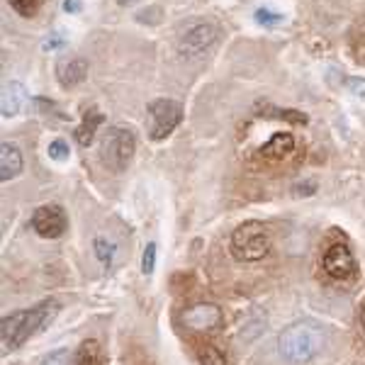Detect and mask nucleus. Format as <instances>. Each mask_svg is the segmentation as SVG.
<instances>
[{
    "label": "nucleus",
    "mask_w": 365,
    "mask_h": 365,
    "mask_svg": "<svg viewBox=\"0 0 365 365\" xmlns=\"http://www.w3.org/2000/svg\"><path fill=\"white\" fill-rule=\"evenodd\" d=\"M56 71H58V83L63 88H73L88 76V63L83 58H71V61L61 63Z\"/></svg>",
    "instance_id": "nucleus-12"
},
{
    "label": "nucleus",
    "mask_w": 365,
    "mask_h": 365,
    "mask_svg": "<svg viewBox=\"0 0 365 365\" xmlns=\"http://www.w3.org/2000/svg\"><path fill=\"white\" fill-rule=\"evenodd\" d=\"M68 227L66 212L61 205H42L32 215V229L42 239H58Z\"/></svg>",
    "instance_id": "nucleus-6"
},
{
    "label": "nucleus",
    "mask_w": 365,
    "mask_h": 365,
    "mask_svg": "<svg viewBox=\"0 0 365 365\" xmlns=\"http://www.w3.org/2000/svg\"><path fill=\"white\" fill-rule=\"evenodd\" d=\"M8 3H10V8H13L17 15L29 17V15H34L39 8H42L44 0H8Z\"/></svg>",
    "instance_id": "nucleus-18"
},
{
    "label": "nucleus",
    "mask_w": 365,
    "mask_h": 365,
    "mask_svg": "<svg viewBox=\"0 0 365 365\" xmlns=\"http://www.w3.org/2000/svg\"><path fill=\"white\" fill-rule=\"evenodd\" d=\"M182 120V108L180 103L168 98L154 100L149 105V134L151 139H166L175 127L180 125Z\"/></svg>",
    "instance_id": "nucleus-5"
},
{
    "label": "nucleus",
    "mask_w": 365,
    "mask_h": 365,
    "mask_svg": "<svg viewBox=\"0 0 365 365\" xmlns=\"http://www.w3.org/2000/svg\"><path fill=\"white\" fill-rule=\"evenodd\" d=\"M282 20H285V15L273 13V10H268V8L256 10V22H258V25H263V27H275V25H280Z\"/></svg>",
    "instance_id": "nucleus-19"
},
{
    "label": "nucleus",
    "mask_w": 365,
    "mask_h": 365,
    "mask_svg": "<svg viewBox=\"0 0 365 365\" xmlns=\"http://www.w3.org/2000/svg\"><path fill=\"white\" fill-rule=\"evenodd\" d=\"M63 10L68 15H78L83 10V0H63Z\"/></svg>",
    "instance_id": "nucleus-24"
},
{
    "label": "nucleus",
    "mask_w": 365,
    "mask_h": 365,
    "mask_svg": "<svg viewBox=\"0 0 365 365\" xmlns=\"http://www.w3.org/2000/svg\"><path fill=\"white\" fill-rule=\"evenodd\" d=\"M180 319L187 329H192V331H215L217 327H222L225 314H222V309L217 307V304L197 302L182 312Z\"/></svg>",
    "instance_id": "nucleus-8"
},
{
    "label": "nucleus",
    "mask_w": 365,
    "mask_h": 365,
    "mask_svg": "<svg viewBox=\"0 0 365 365\" xmlns=\"http://www.w3.org/2000/svg\"><path fill=\"white\" fill-rule=\"evenodd\" d=\"M327 334L314 322H297L280 334V353L290 363H309L322 351Z\"/></svg>",
    "instance_id": "nucleus-2"
},
{
    "label": "nucleus",
    "mask_w": 365,
    "mask_h": 365,
    "mask_svg": "<svg viewBox=\"0 0 365 365\" xmlns=\"http://www.w3.org/2000/svg\"><path fill=\"white\" fill-rule=\"evenodd\" d=\"M103 363V349L98 341H83L81 349L76 351V365H100Z\"/></svg>",
    "instance_id": "nucleus-15"
},
{
    "label": "nucleus",
    "mask_w": 365,
    "mask_h": 365,
    "mask_svg": "<svg viewBox=\"0 0 365 365\" xmlns=\"http://www.w3.org/2000/svg\"><path fill=\"white\" fill-rule=\"evenodd\" d=\"M20 170H22L20 149L5 141V144L0 146V180H3V182L13 180L15 175H20Z\"/></svg>",
    "instance_id": "nucleus-10"
},
{
    "label": "nucleus",
    "mask_w": 365,
    "mask_h": 365,
    "mask_svg": "<svg viewBox=\"0 0 365 365\" xmlns=\"http://www.w3.org/2000/svg\"><path fill=\"white\" fill-rule=\"evenodd\" d=\"M346 88H349L353 96L365 98V78H361V76H351V78H346Z\"/></svg>",
    "instance_id": "nucleus-23"
},
{
    "label": "nucleus",
    "mask_w": 365,
    "mask_h": 365,
    "mask_svg": "<svg viewBox=\"0 0 365 365\" xmlns=\"http://www.w3.org/2000/svg\"><path fill=\"white\" fill-rule=\"evenodd\" d=\"M195 356L202 365H227L225 351H220L215 344H197L195 346Z\"/></svg>",
    "instance_id": "nucleus-16"
},
{
    "label": "nucleus",
    "mask_w": 365,
    "mask_h": 365,
    "mask_svg": "<svg viewBox=\"0 0 365 365\" xmlns=\"http://www.w3.org/2000/svg\"><path fill=\"white\" fill-rule=\"evenodd\" d=\"M137 149V139H134L132 129L125 127H113L110 132H105L103 139V158L113 170H125L129 166Z\"/></svg>",
    "instance_id": "nucleus-4"
},
{
    "label": "nucleus",
    "mask_w": 365,
    "mask_h": 365,
    "mask_svg": "<svg viewBox=\"0 0 365 365\" xmlns=\"http://www.w3.org/2000/svg\"><path fill=\"white\" fill-rule=\"evenodd\" d=\"M63 44V37H61V34H58V32H54V34H51V37L49 39H44V49H56V46H61Z\"/></svg>",
    "instance_id": "nucleus-25"
},
{
    "label": "nucleus",
    "mask_w": 365,
    "mask_h": 365,
    "mask_svg": "<svg viewBox=\"0 0 365 365\" xmlns=\"http://www.w3.org/2000/svg\"><path fill=\"white\" fill-rule=\"evenodd\" d=\"M361 322H363V329H365V307H363V312H361Z\"/></svg>",
    "instance_id": "nucleus-26"
},
{
    "label": "nucleus",
    "mask_w": 365,
    "mask_h": 365,
    "mask_svg": "<svg viewBox=\"0 0 365 365\" xmlns=\"http://www.w3.org/2000/svg\"><path fill=\"white\" fill-rule=\"evenodd\" d=\"M154 266H156V244H146L144 258H141V270H144V275L154 273Z\"/></svg>",
    "instance_id": "nucleus-21"
},
{
    "label": "nucleus",
    "mask_w": 365,
    "mask_h": 365,
    "mask_svg": "<svg viewBox=\"0 0 365 365\" xmlns=\"http://www.w3.org/2000/svg\"><path fill=\"white\" fill-rule=\"evenodd\" d=\"M93 246H96V256L100 258V263H103V266H110V263H113V258H115V244H113V241L98 237Z\"/></svg>",
    "instance_id": "nucleus-17"
},
{
    "label": "nucleus",
    "mask_w": 365,
    "mask_h": 365,
    "mask_svg": "<svg viewBox=\"0 0 365 365\" xmlns=\"http://www.w3.org/2000/svg\"><path fill=\"white\" fill-rule=\"evenodd\" d=\"M56 312H58L56 302H42L32 309L13 312L10 317H5L3 324H0V339H3L5 349H17V346H22L29 336H34Z\"/></svg>",
    "instance_id": "nucleus-1"
},
{
    "label": "nucleus",
    "mask_w": 365,
    "mask_h": 365,
    "mask_svg": "<svg viewBox=\"0 0 365 365\" xmlns=\"http://www.w3.org/2000/svg\"><path fill=\"white\" fill-rule=\"evenodd\" d=\"M270 249V237L261 222H244L232 234V253L239 261H261Z\"/></svg>",
    "instance_id": "nucleus-3"
},
{
    "label": "nucleus",
    "mask_w": 365,
    "mask_h": 365,
    "mask_svg": "<svg viewBox=\"0 0 365 365\" xmlns=\"http://www.w3.org/2000/svg\"><path fill=\"white\" fill-rule=\"evenodd\" d=\"M295 151V137L292 134H287V132H280V134H275V137H270L268 144H263V149H261V154L266 156V158H287Z\"/></svg>",
    "instance_id": "nucleus-11"
},
{
    "label": "nucleus",
    "mask_w": 365,
    "mask_h": 365,
    "mask_svg": "<svg viewBox=\"0 0 365 365\" xmlns=\"http://www.w3.org/2000/svg\"><path fill=\"white\" fill-rule=\"evenodd\" d=\"M217 39V29L210 22H195L180 34L178 49L185 56H200L205 49H210L212 42Z\"/></svg>",
    "instance_id": "nucleus-9"
},
{
    "label": "nucleus",
    "mask_w": 365,
    "mask_h": 365,
    "mask_svg": "<svg viewBox=\"0 0 365 365\" xmlns=\"http://www.w3.org/2000/svg\"><path fill=\"white\" fill-rule=\"evenodd\" d=\"M117 3H120V5H127V3H132V0H117Z\"/></svg>",
    "instance_id": "nucleus-27"
},
{
    "label": "nucleus",
    "mask_w": 365,
    "mask_h": 365,
    "mask_svg": "<svg viewBox=\"0 0 365 365\" xmlns=\"http://www.w3.org/2000/svg\"><path fill=\"white\" fill-rule=\"evenodd\" d=\"M322 268L329 278L334 280H349L356 275V261H353V253L346 244H334L329 246L327 253L322 258Z\"/></svg>",
    "instance_id": "nucleus-7"
},
{
    "label": "nucleus",
    "mask_w": 365,
    "mask_h": 365,
    "mask_svg": "<svg viewBox=\"0 0 365 365\" xmlns=\"http://www.w3.org/2000/svg\"><path fill=\"white\" fill-rule=\"evenodd\" d=\"M68 351L66 349H58L54 353H49V356L44 358L42 365H68Z\"/></svg>",
    "instance_id": "nucleus-22"
},
{
    "label": "nucleus",
    "mask_w": 365,
    "mask_h": 365,
    "mask_svg": "<svg viewBox=\"0 0 365 365\" xmlns=\"http://www.w3.org/2000/svg\"><path fill=\"white\" fill-rule=\"evenodd\" d=\"M25 88H22V83H8L3 91V115L5 117H13L20 113V108L25 105Z\"/></svg>",
    "instance_id": "nucleus-13"
},
{
    "label": "nucleus",
    "mask_w": 365,
    "mask_h": 365,
    "mask_svg": "<svg viewBox=\"0 0 365 365\" xmlns=\"http://www.w3.org/2000/svg\"><path fill=\"white\" fill-rule=\"evenodd\" d=\"M103 120H105V117L100 115L98 110H91V113L86 115L83 125H81L78 132H76V139H78L81 146H91L93 144V139H96V129H98V125H103Z\"/></svg>",
    "instance_id": "nucleus-14"
},
{
    "label": "nucleus",
    "mask_w": 365,
    "mask_h": 365,
    "mask_svg": "<svg viewBox=\"0 0 365 365\" xmlns=\"http://www.w3.org/2000/svg\"><path fill=\"white\" fill-rule=\"evenodd\" d=\"M46 151H49V158H54V161H68V154H71L68 144L63 139H54Z\"/></svg>",
    "instance_id": "nucleus-20"
}]
</instances>
